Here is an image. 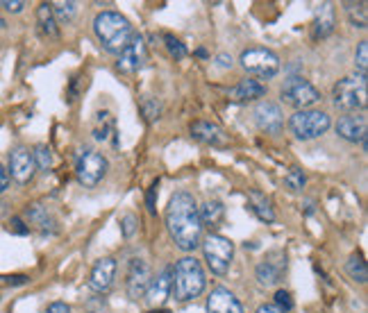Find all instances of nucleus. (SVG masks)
<instances>
[{
  "label": "nucleus",
  "instance_id": "2f4dec72",
  "mask_svg": "<svg viewBox=\"0 0 368 313\" xmlns=\"http://www.w3.org/2000/svg\"><path fill=\"white\" fill-rule=\"evenodd\" d=\"M305 173L300 171V168H291V171L286 173L284 177V184L289 186L291 191H302L305 189Z\"/></svg>",
  "mask_w": 368,
  "mask_h": 313
},
{
  "label": "nucleus",
  "instance_id": "a19ab883",
  "mask_svg": "<svg viewBox=\"0 0 368 313\" xmlns=\"http://www.w3.org/2000/svg\"><path fill=\"white\" fill-rule=\"evenodd\" d=\"M7 186H10V173H7L5 166L0 164V193L7 191Z\"/></svg>",
  "mask_w": 368,
  "mask_h": 313
},
{
  "label": "nucleus",
  "instance_id": "72a5a7b5",
  "mask_svg": "<svg viewBox=\"0 0 368 313\" xmlns=\"http://www.w3.org/2000/svg\"><path fill=\"white\" fill-rule=\"evenodd\" d=\"M137 227H139V220L135 213H125V216L121 218V231L125 238H132L137 234Z\"/></svg>",
  "mask_w": 368,
  "mask_h": 313
},
{
  "label": "nucleus",
  "instance_id": "c756f323",
  "mask_svg": "<svg viewBox=\"0 0 368 313\" xmlns=\"http://www.w3.org/2000/svg\"><path fill=\"white\" fill-rule=\"evenodd\" d=\"M141 112L148 123H155L162 116V102L157 98H144L141 100Z\"/></svg>",
  "mask_w": 368,
  "mask_h": 313
},
{
  "label": "nucleus",
  "instance_id": "e433bc0d",
  "mask_svg": "<svg viewBox=\"0 0 368 313\" xmlns=\"http://www.w3.org/2000/svg\"><path fill=\"white\" fill-rule=\"evenodd\" d=\"M0 7H5V10L12 12V14H19V12H23L25 3H23V0H3Z\"/></svg>",
  "mask_w": 368,
  "mask_h": 313
},
{
  "label": "nucleus",
  "instance_id": "c9c22d12",
  "mask_svg": "<svg viewBox=\"0 0 368 313\" xmlns=\"http://www.w3.org/2000/svg\"><path fill=\"white\" fill-rule=\"evenodd\" d=\"M10 231H14V234H19V236H25V234H30V227L25 225V222L19 216H14L10 220Z\"/></svg>",
  "mask_w": 368,
  "mask_h": 313
},
{
  "label": "nucleus",
  "instance_id": "f03ea898",
  "mask_svg": "<svg viewBox=\"0 0 368 313\" xmlns=\"http://www.w3.org/2000/svg\"><path fill=\"white\" fill-rule=\"evenodd\" d=\"M205 286H207L205 270L198 259L196 257L180 259L171 275V293L175 295V300H180V302L196 300L198 295L205 291Z\"/></svg>",
  "mask_w": 368,
  "mask_h": 313
},
{
  "label": "nucleus",
  "instance_id": "79ce46f5",
  "mask_svg": "<svg viewBox=\"0 0 368 313\" xmlns=\"http://www.w3.org/2000/svg\"><path fill=\"white\" fill-rule=\"evenodd\" d=\"M257 313H286V311L277 309L275 304H261V307L257 309Z\"/></svg>",
  "mask_w": 368,
  "mask_h": 313
},
{
  "label": "nucleus",
  "instance_id": "f704fd0d",
  "mask_svg": "<svg viewBox=\"0 0 368 313\" xmlns=\"http://www.w3.org/2000/svg\"><path fill=\"white\" fill-rule=\"evenodd\" d=\"M275 307L282 309V311H291L293 309V300H291V293L289 291H277L275 293Z\"/></svg>",
  "mask_w": 368,
  "mask_h": 313
},
{
  "label": "nucleus",
  "instance_id": "f257e3e1",
  "mask_svg": "<svg viewBox=\"0 0 368 313\" xmlns=\"http://www.w3.org/2000/svg\"><path fill=\"white\" fill-rule=\"evenodd\" d=\"M166 229L173 243L184 252H194L203 236V222L198 216V204L187 191L175 193L166 207Z\"/></svg>",
  "mask_w": 368,
  "mask_h": 313
},
{
  "label": "nucleus",
  "instance_id": "a878e982",
  "mask_svg": "<svg viewBox=\"0 0 368 313\" xmlns=\"http://www.w3.org/2000/svg\"><path fill=\"white\" fill-rule=\"evenodd\" d=\"M346 273L350 280H355L359 284H366L368 280V270H366V264H364V259L359 257V254H353L348 259V264H346Z\"/></svg>",
  "mask_w": 368,
  "mask_h": 313
},
{
  "label": "nucleus",
  "instance_id": "2eb2a0df",
  "mask_svg": "<svg viewBox=\"0 0 368 313\" xmlns=\"http://www.w3.org/2000/svg\"><path fill=\"white\" fill-rule=\"evenodd\" d=\"M191 137H194L196 141L205 143V146H212V148H223L230 143V139H227V134L218 128L216 123H209V121H196L191 123Z\"/></svg>",
  "mask_w": 368,
  "mask_h": 313
},
{
  "label": "nucleus",
  "instance_id": "37998d69",
  "mask_svg": "<svg viewBox=\"0 0 368 313\" xmlns=\"http://www.w3.org/2000/svg\"><path fill=\"white\" fill-rule=\"evenodd\" d=\"M218 64L221 66H232V57H227V55H218Z\"/></svg>",
  "mask_w": 368,
  "mask_h": 313
},
{
  "label": "nucleus",
  "instance_id": "6ab92c4d",
  "mask_svg": "<svg viewBox=\"0 0 368 313\" xmlns=\"http://www.w3.org/2000/svg\"><path fill=\"white\" fill-rule=\"evenodd\" d=\"M332 32H335V7L332 3H321L314 16V37L325 39Z\"/></svg>",
  "mask_w": 368,
  "mask_h": 313
},
{
  "label": "nucleus",
  "instance_id": "412c9836",
  "mask_svg": "<svg viewBox=\"0 0 368 313\" xmlns=\"http://www.w3.org/2000/svg\"><path fill=\"white\" fill-rule=\"evenodd\" d=\"M171 275H173V268H164V270L155 277L148 286V293H146V300L151 304H162L171 293Z\"/></svg>",
  "mask_w": 368,
  "mask_h": 313
},
{
  "label": "nucleus",
  "instance_id": "4468645a",
  "mask_svg": "<svg viewBox=\"0 0 368 313\" xmlns=\"http://www.w3.org/2000/svg\"><path fill=\"white\" fill-rule=\"evenodd\" d=\"M286 268V257L282 252H270L264 261L257 266V280L261 286H275L282 280V273Z\"/></svg>",
  "mask_w": 368,
  "mask_h": 313
},
{
  "label": "nucleus",
  "instance_id": "58836bf2",
  "mask_svg": "<svg viewBox=\"0 0 368 313\" xmlns=\"http://www.w3.org/2000/svg\"><path fill=\"white\" fill-rule=\"evenodd\" d=\"M3 284H10V286H23L28 284V277L25 275H7V277H0Z\"/></svg>",
  "mask_w": 368,
  "mask_h": 313
},
{
  "label": "nucleus",
  "instance_id": "c85d7f7f",
  "mask_svg": "<svg viewBox=\"0 0 368 313\" xmlns=\"http://www.w3.org/2000/svg\"><path fill=\"white\" fill-rule=\"evenodd\" d=\"M32 159H34V166L39 168V171H50L52 168V152L48 146H37L32 152Z\"/></svg>",
  "mask_w": 368,
  "mask_h": 313
},
{
  "label": "nucleus",
  "instance_id": "20e7f679",
  "mask_svg": "<svg viewBox=\"0 0 368 313\" xmlns=\"http://www.w3.org/2000/svg\"><path fill=\"white\" fill-rule=\"evenodd\" d=\"M332 98H335V105L344 112H359L366 107V77L364 75H350L339 79L335 84V91H332Z\"/></svg>",
  "mask_w": 368,
  "mask_h": 313
},
{
  "label": "nucleus",
  "instance_id": "49530a36",
  "mask_svg": "<svg viewBox=\"0 0 368 313\" xmlns=\"http://www.w3.org/2000/svg\"><path fill=\"white\" fill-rule=\"evenodd\" d=\"M151 313H171V311H164V309H157V311H151Z\"/></svg>",
  "mask_w": 368,
  "mask_h": 313
},
{
  "label": "nucleus",
  "instance_id": "9d476101",
  "mask_svg": "<svg viewBox=\"0 0 368 313\" xmlns=\"http://www.w3.org/2000/svg\"><path fill=\"white\" fill-rule=\"evenodd\" d=\"M146 59H148L146 39L141 37V34H132V39L128 41V46L118 52L116 68L121 70V73H137V70L146 64Z\"/></svg>",
  "mask_w": 368,
  "mask_h": 313
},
{
  "label": "nucleus",
  "instance_id": "f3484780",
  "mask_svg": "<svg viewBox=\"0 0 368 313\" xmlns=\"http://www.w3.org/2000/svg\"><path fill=\"white\" fill-rule=\"evenodd\" d=\"M114 275H116V261L114 259H100L98 264L93 266L91 277H89V286L95 293H107L114 284Z\"/></svg>",
  "mask_w": 368,
  "mask_h": 313
},
{
  "label": "nucleus",
  "instance_id": "b1692460",
  "mask_svg": "<svg viewBox=\"0 0 368 313\" xmlns=\"http://www.w3.org/2000/svg\"><path fill=\"white\" fill-rule=\"evenodd\" d=\"M25 218H28L30 225L39 227L41 231H55V218H52L41 204H32V207H28Z\"/></svg>",
  "mask_w": 368,
  "mask_h": 313
},
{
  "label": "nucleus",
  "instance_id": "7ed1b4c3",
  "mask_svg": "<svg viewBox=\"0 0 368 313\" xmlns=\"http://www.w3.org/2000/svg\"><path fill=\"white\" fill-rule=\"evenodd\" d=\"M93 32H95V37H98V41L102 43V48L109 52H121L135 34L130 21L125 16H121L118 12H102L95 16Z\"/></svg>",
  "mask_w": 368,
  "mask_h": 313
},
{
  "label": "nucleus",
  "instance_id": "4c0bfd02",
  "mask_svg": "<svg viewBox=\"0 0 368 313\" xmlns=\"http://www.w3.org/2000/svg\"><path fill=\"white\" fill-rule=\"evenodd\" d=\"M157 186H160V182H155L151 189H148V195H146V207L151 213H155V200H157Z\"/></svg>",
  "mask_w": 368,
  "mask_h": 313
},
{
  "label": "nucleus",
  "instance_id": "ddd939ff",
  "mask_svg": "<svg viewBox=\"0 0 368 313\" xmlns=\"http://www.w3.org/2000/svg\"><path fill=\"white\" fill-rule=\"evenodd\" d=\"M10 173L19 184H28L34 173H37V166H34L32 152L28 148H16L10 155Z\"/></svg>",
  "mask_w": 368,
  "mask_h": 313
},
{
  "label": "nucleus",
  "instance_id": "1a4fd4ad",
  "mask_svg": "<svg viewBox=\"0 0 368 313\" xmlns=\"http://www.w3.org/2000/svg\"><path fill=\"white\" fill-rule=\"evenodd\" d=\"M282 98L289 105L298 107V112H300V109H307V107L316 105L321 100V93H319V89L312 82H307V79L289 77L282 84Z\"/></svg>",
  "mask_w": 368,
  "mask_h": 313
},
{
  "label": "nucleus",
  "instance_id": "6e6552de",
  "mask_svg": "<svg viewBox=\"0 0 368 313\" xmlns=\"http://www.w3.org/2000/svg\"><path fill=\"white\" fill-rule=\"evenodd\" d=\"M107 159H105L100 152L95 150H86L84 155L77 159V166H75V173H77V182L86 189H93L105 175H107Z\"/></svg>",
  "mask_w": 368,
  "mask_h": 313
},
{
  "label": "nucleus",
  "instance_id": "473e14b6",
  "mask_svg": "<svg viewBox=\"0 0 368 313\" xmlns=\"http://www.w3.org/2000/svg\"><path fill=\"white\" fill-rule=\"evenodd\" d=\"M355 61H357V68H359V75L368 73V41H362L359 43V48L355 52Z\"/></svg>",
  "mask_w": 368,
  "mask_h": 313
},
{
  "label": "nucleus",
  "instance_id": "423d86ee",
  "mask_svg": "<svg viewBox=\"0 0 368 313\" xmlns=\"http://www.w3.org/2000/svg\"><path fill=\"white\" fill-rule=\"evenodd\" d=\"M205 261L214 275H225L234 259V243L221 234H209L203 243Z\"/></svg>",
  "mask_w": 368,
  "mask_h": 313
},
{
  "label": "nucleus",
  "instance_id": "cd10ccee",
  "mask_svg": "<svg viewBox=\"0 0 368 313\" xmlns=\"http://www.w3.org/2000/svg\"><path fill=\"white\" fill-rule=\"evenodd\" d=\"M346 12H348V16H350V23L355 25V28H366V23H368V19H366V14H368V10H366V3H346Z\"/></svg>",
  "mask_w": 368,
  "mask_h": 313
},
{
  "label": "nucleus",
  "instance_id": "bb28decb",
  "mask_svg": "<svg viewBox=\"0 0 368 313\" xmlns=\"http://www.w3.org/2000/svg\"><path fill=\"white\" fill-rule=\"evenodd\" d=\"M75 12H77V3H55L52 5V14H55V21L57 23H71L75 19Z\"/></svg>",
  "mask_w": 368,
  "mask_h": 313
},
{
  "label": "nucleus",
  "instance_id": "aec40b11",
  "mask_svg": "<svg viewBox=\"0 0 368 313\" xmlns=\"http://www.w3.org/2000/svg\"><path fill=\"white\" fill-rule=\"evenodd\" d=\"M266 96V86L257 82V79H241L239 84L230 89V98L234 102H248V100H257V98Z\"/></svg>",
  "mask_w": 368,
  "mask_h": 313
},
{
  "label": "nucleus",
  "instance_id": "c03bdc74",
  "mask_svg": "<svg viewBox=\"0 0 368 313\" xmlns=\"http://www.w3.org/2000/svg\"><path fill=\"white\" fill-rule=\"evenodd\" d=\"M5 211H7V204H3V202H0V218L5 216Z\"/></svg>",
  "mask_w": 368,
  "mask_h": 313
},
{
  "label": "nucleus",
  "instance_id": "7c9ffc66",
  "mask_svg": "<svg viewBox=\"0 0 368 313\" xmlns=\"http://www.w3.org/2000/svg\"><path fill=\"white\" fill-rule=\"evenodd\" d=\"M164 41H166V50H169L171 57H175V59H184V57H187V48H184V43L180 39H175L173 34H166Z\"/></svg>",
  "mask_w": 368,
  "mask_h": 313
},
{
  "label": "nucleus",
  "instance_id": "ea45409f",
  "mask_svg": "<svg viewBox=\"0 0 368 313\" xmlns=\"http://www.w3.org/2000/svg\"><path fill=\"white\" fill-rule=\"evenodd\" d=\"M46 313H71V307L66 302H52L46 309Z\"/></svg>",
  "mask_w": 368,
  "mask_h": 313
},
{
  "label": "nucleus",
  "instance_id": "0eeeda50",
  "mask_svg": "<svg viewBox=\"0 0 368 313\" xmlns=\"http://www.w3.org/2000/svg\"><path fill=\"white\" fill-rule=\"evenodd\" d=\"M241 66L245 73L250 75H257V77H264L270 79L279 73V59L273 50H266V48H248L241 52Z\"/></svg>",
  "mask_w": 368,
  "mask_h": 313
},
{
  "label": "nucleus",
  "instance_id": "a211bd4d",
  "mask_svg": "<svg viewBox=\"0 0 368 313\" xmlns=\"http://www.w3.org/2000/svg\"><path fill=\"white\" fill-rule=\"evenodd\" d=\"M366 119L364 116H344L337 123V134L341 139H346L350 143H364L366 141Z\"/></svg>",
  "mask_w": 368,
  "mask_h": 313
},
{
  "label": "nucleus",
  "instance_id": "f8f14e48",
  "mask_svg": "<svg viewBox=\"0 0 368 313\" xmlns=\"http://www.w3.org/2000/svg\"><path fill=\"white\" fill-rule=\"evenodd\" d=\"M255 121L261 132L279 134V130H282V125H284V114L275 102L264 100L255 107Z\"/></svg>",
  "mask_w": 368,
  "mask_h": 313
},
{
  "label": "nucleus",
  "instance_id": "a18cd8bd",
  "mask_svg": "<svg viewBox=\"0 0 368 313\" xmlns=\"http://www.w3.org/2000/svg\"><path fill=\"white\" fill-rule=\"evenodd\" d=\"M5 25H7V23H5V19H3V16H0V30H3Z\"/></svg>",
  "mask_w": 368,
  "mask_h": 313
},
{
  "label": "nucleus",
  "instance_id": "39448f33",
  "mask_svg": "<svg viewBox=\"0 0 368 313\" xmlns=\"http://www.w3.org/2000/svg\"><path fill=\"white\" fill-rule=\"evenodd\" d=\"M330 125H332L330 116L321 109H300L289 121V128L296 134V139L300 141H312L323 137L330 130Z\"/></svg>",
  "mask_w": 368,
  "mask_h": 313
},
{
  "label": "nucleus",
  "instance_id": "dca6fc26",
  "mask_svg": "<svg viewBox=\"0 0 368 313\" xmlns=\"http://www.w3.org/2000/svg\"><path fill=\"white\" fill-rule=\"evenodd\" d=\"M207 313H243L241 302L223 286H218L207 298Z\"/></svg>",
  "mask_w": 368,
  "mask_h": 313
},
{
  "label": "nucleus",
  "instance_id": "393cba45",
  "mask_svg": "<svg viewBox=\"0 0 368 313\" xmlns=\"http://www.w3.org/2000/svg\"><path fill=\"white\" fill-rule=\"evenodd\" d=\"M250 207H252V211L257 213L259 220H264V222H275V213H273V209H270L268 200H266L261 193H257V191L250 193Z\"/></svg>",
  "mask_w": 368,
  "mask_h": 313
},
{
  "label": "nucleus",
  "instance_id": "9b49d317",
  "mask_svg": "<svg viewBox=\"0 0 368 313\" xmlns=\"http://www.w3.org/2000/svg\"><path fill=\"white\" fill-rule=\"evenodd\" d=\"M151 282H153L151 266H148L144 259H132L130 270H128V295H130V300L146 298Z\"/></svg>",
  "mask_w": 368,
  "mask_h": 313
},
{
  "label": "nucleus",
  "instance_id": "5701e85b",
  "mask_svg": "<svg viewBox=\"0 0 368 313\" xmlns=\"http://www.w3.org/2000/svg\"><path fill=\"white\" fill-rule=\"evenodd\" d=\"M37 21H39V30L43 37L48 39H57L59 37V28L55 21V14H52V5L50 3H41L37 10Z\"/></svg>",
  "mask_w": 368,
  "mask_h": 313
},
{
  "label": "nucleus",
  "instance_id": "4be33fe9",
  "mask_svg": "<svg viewBox=\"0 0 368 313\" xmlns=\"http://www.w3.org/2000/svg\"><path fill=\"white\" fill-rule=\"evenodd\" d=\"M198 216H200V222L203 225H209V227H218L225 218V207L223 202L218 200H207L203 207H198Z\"/></svg>",
  "mask_w": 368,
  "mask_h": 313
}]
</instances>
